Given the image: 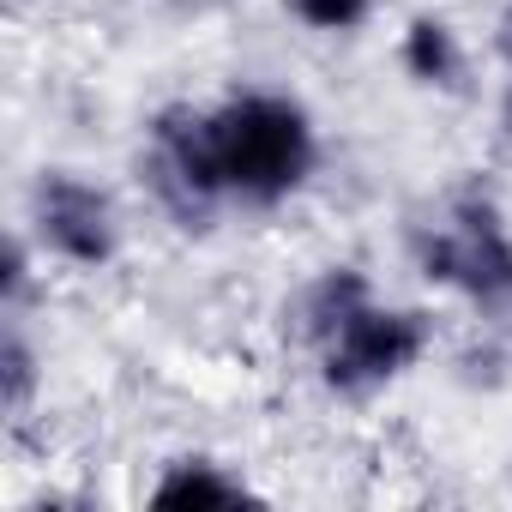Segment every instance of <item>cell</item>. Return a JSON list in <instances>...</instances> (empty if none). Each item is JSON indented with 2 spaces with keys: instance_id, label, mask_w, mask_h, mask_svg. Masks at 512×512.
<instances>
[{
  "instance_id": "cell-4",
  "label": "cell",
  "mask_w": 512,
  "mask_h": 512,
  "mask_svg": "<svg viewBox=\"0 0 512 512\" xmlns=\"http://www.w3.org/2000/svg\"><path fill=\"white\" fill-rule=\"evenodd\" d=\"M31 241L43 260L73 272H103L121 253V211L109 187L79 169H43L31 181Z\"/></svg>"
},
{
  "instance_id": "cell-9",
  "label": "cell",
  "mask_w": 512,
  "mask_h": 512,
  "mask_svg": "<svg viewBox=\"0 0 512 512\" xmlns=\"http://www.w3.org/2000/svg\"><path fill=\"white\" fill-rule=\"evenodd\" d=\"M0 398H7V416L25 422L37 404V350L25 338V320L7 314V344H0Z\"/></svg>"
},
{
  "instance_id": "cell-1",
  "label": "cell",
  "mask_w": 512,
  "mask_h": 512,
  "mask_svg": "<svg viewBox=\"0 0 512 512\" xmlns=\"http://www.w3.org/2000/svg\"><path fill=\"white\" fill-rule=\"evenodd\" d=\"M211 163L229 205L278 211L290 205L320 169V127L302 97L272 85H241L205 109Z\"/></svg>"
},
{
  "instance_id": "cell-12",
  "label": "cell",
  "mask_w": 512,
  "mask_h": 512,
  "mask_svg": "<svg viewBox=\"0 0 512 512\" xmlns=\"http://www.w3.org/2000/svg\"><path fill=\"white\" fill-rule=\"evenodd\" d=\"M494 55H500V67L512 73V0L494 13Z\"/></svg>"
},
{
  "instance_id": "cell-5",
  "label": "cell",
  "mask_w": 512,
  "mask_h": 512,
  "mask_svg": "<svg viewBox=\"0 0 512 512\" xmlns=\"http://www.w3.org/2000/svg\"><path fill=\"white\" fill-rule=\"evenodd\" d=\"M139 169H145L157 205H163L181 229H205V223L229 205V199H223V181H217V163H211L205 109H193V103H169V109L151 115Z\"/></svg>"
},
{
  "instance_id": "cell-10",
  "label": "cell",
  "mask_w": 512,
  "mask_h": 512,
  "mask_svg": "<svg viewBox=\"0 0 512 512\" xmlns=\"http://www.w3.org/2000/svg\"><path fill=\"white\" fill-rule=\"evenodd\" d=\"M290 13L314 37H350L374 19V0H290Z\"/></svg>"
},
{
  "instance_id": "cell-2",
  "label": "cell",
  "mask_w": 512,
  "mask_h": 512,
  "mask_svg": "<svg viewBox=\"0 0 512 512\" xmlns=\"http://www.w3.org/2000/svg\"><path fill=\"white\" fill-rule=\"evenodd\" d=\"M404 241L422 284L464 296L476 314H512V223L482 187L446 193L428 217L410 223Z\"/></svg>"
},
{
  "instance_id": "cell-7",
  "label": "cell",
  "mask_w": 512,
  "mask_h": 512,
  "mask_svg": "<svg viewBox=\"0 0 512 512\" xmlns=\"http://www.w3.org/2000/svg\"><path fill=\"white\" fill-rule=\"evenodd\" d=\"M368 296H380L374 290V278L362 272V266H326V272H314L308 284H302V296H296V338H308V344H320L332 326H344Z\"/></svg>"
},
{
  "instance_id": "cell-13",
  "label": "cell",
  "mask_w": 512,
  "mask_h": 512,
  "mask_svg": "<svg viewBox=\"0 0 512 512\" xmlns=\"http://www.w3.org/2000/svg\"><path fill=\"white\" fill-rule=\"evenodd\" d=\"M494 127H500V139L512 145V79L500 85V103H494Z\"/></svg>"
},
{
  "instance_id": "cell-11",
  "label": "cell",
  "mask_w": 512,
  "mask_h": 512,
  "mask_svg": "<svg viewBox=\"0 0 512 512\" xmlns=\"http://www.w3.org/2000/svg\"><path fill=\"white\" fill-rule=\"evenodd\" d=\"M0 290H7V314L25 308V296H31V241L25 235H7V272H0Z\"/></svg>"
},
{
  "instance_id": "cell-6",
  "label": "cell",
  "mask_w": 512,
  "mask_h": 512,
  "mask_svg": "<svg viewBox=\"0 0 512 512\" xmlns=\"http://www.w3.org/2000/svg\"><path fill=\"white\" fill-rule=\"evenodd\" d=\"M398 67L410 73V85L440 91V97H464L470 91V49L452 31V19L440 13H416L398 37Z\"/></svg>"
},
{
  "instance_id": "cell-3",
  "label": "cell",
  "mask_w": 512,
  "mask_h": 512,
  "mask_svg": "<svg viewBox=\"0 0 512 512\" xmlns=\"http://www.w3.org/2000/svg\"><path fill=\"white\" fill-rule=\"evenodd\" d=\"M434 350V320L422 308H398L368 296L344 326H332L314 356H320V386L338 398H374L386 386H398L404 374L422 368V356Z\"/></svg>"
},
{
  "instance_id": "cell-8",
  "label": "cell",
  "mask_w": 512,
  "mask_h": 512,
  "mask_svg": "<svg viewBox=\"0 0 512 512\" xmlns=\"http://www.w3.org/2000/svg\"><path fill=\"white\" fill-rule=\"evenodd\" d=\"M253 500L260 494L217 458H175L151 488V506H253Z\"/></svg>"
}]
</instances>
